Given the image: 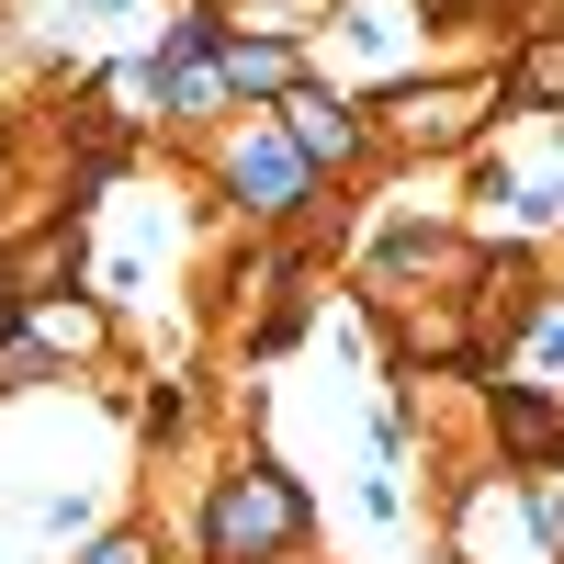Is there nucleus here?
<instances>
[{"instance_id":"nucleus-1","label":"nucleus","mask_w":564,"mask_h":564,"mask_svg":"<svg viewBox=\"0 0 564 564\" xmlns=\"http://www.w3.org/2000/svg\"><path fill=\"white\" fill-rule=\"evenodd\" d=\"M305 542V486L282 463H226L215 497H204V564H282Z\"/></svg>"},{"instance_id":"nucleus-2","label":"nucleus","mask_w":564,"mask_h":564,"mask_svg":"<svg viewBox=\"0 0 564 564\" xmlns=\"http://www.w3.org/2000/svg\"><path fill=\"white\" fill-rule=\"evenodd\" d=\"M305 193H316V170L294 159L282 124H238V135H226V204H238V215L282 226V215H305Z\"/></svg>"},{"instance_id":"nucleus-3","label":"nucleus","mask_w":564,"mask_h":564,"mask_svg":"<svg viewBox=\"0 0 564 564\" xmlns=\"http://www.w3.org/2000/svg\"><path fill=\"white\" fill-rule=\"evenodd\" d=\"M271 124L294 135V159H305V170H361V159H372V124H361V102H350V90H327V79H294Z\"/></svg>"},{"instance_id":"nucleus-4","label":"nucleus","mask_w":564,"mask_h":564,"mask_svg":"<svg viewBox=\"0 0 564 564\" xmlns=\"http://www.w3.org/2000/svg\"><path fill=\"white\" fill-rule=\"evenodd\" d=\"M215 79H226V102H282V90L305 79V45H282V34H238V23H215Z\"/></svg>"},{"instance_id":"nucleus-5","label":"nucleus","mask_w":564,"mask_h":564,"mask_svg":"<svg viewBox=\"0 0 564 564\" xmlns=\"http://www.w3.org/2000/svg\"><path fill=\"white\" fill-rule=\"evenodd\" d=\"M497 441L520 463H564V395L553 384H508L497 395Z\"/></svg>"},{"instance_id":"nucleus-6","label":"nucleus","mask_w":564,"mask_h":564,"mask_svg":"<svg viewBox=\"0 0 564 564\" xmlns=\"http://www.w3.org/2000/svg\"><path fill=\"white\" fill-rule=\"evenodd\" d=\"M486 102H497V79H475V90H406L395 124H406V135H430V148H463V135L486 124Z\"/></svg>"},{"instance_id":"nucleus-7","label":"nucleus","mask_w":564,"mask_h":564,"mask_svg":"<svg viewBox=\"0 0 564 564\" xmlns=\"http://www.w3.org/2000/svg\"><path fill=\"white\" fill-rule=\"evenodd\" d=\"M497 90H520L531 113H564V23H553V34H531L520 57H508V79H497Z\"/></svg>"},{"instance_id":"nucleus-8","label":"nucleus","mask_w":564,"mask_h":564,"mask_svg":"<svg viewBox=\"0 0 564 564\" xmlns=\"http://www.w3.org/2000/svg\"><path fill=\"white\" fill-rule=\"evenodd\" d=\"M520 339H531V361H542V384H564V294L520 316Z\"/></svg>"},{"instance_id":"nucleus-9","label":"nucleus","mask_w":564,"mask_h":564,"mask_svg":"<svg viewBox=\"0 0 564 564\" xmlns=\"http://www.w3.org/2000/svg\"><path fill=\"white\" fill-rule=\"evenodd\" d=\"M79 564H159V542H148V531H102Z\"/></svg>"},{"instance_id":"nucleus-10","label":"nucleus","mask_w":564,"mask_h":564,"mask_svg":"<svg viewBox=\"0 0 564 564\" xmlns=\"http://www.w3.org/2000/svg\"><path fill=\"white\" fill-rule=\"evenodd\" d=\"M417 12H497V0H417Z\"/></svg>"}]
</instances>
